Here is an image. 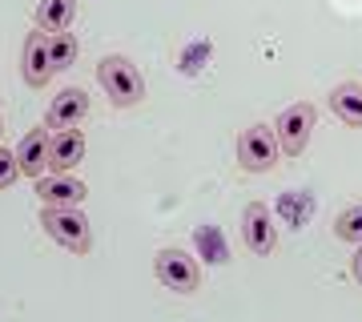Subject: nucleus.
<instances>
[{"instance_id": "1", "label": "nucleus", "mask_w": 362, "mask_h": 322, "mask_svg": "<svg viewBox=\"0 0 362 322\" xmlns=\"http://www.w3.org/2000/svg\"><path fill=\"white\" fill-rule=\"evenodd\" d=\"M40 226L69 254H89L93 250V226L81 214V206H45L40 209Z\"/></svg>"}, {"instance_id": "2", "label": "nucleus", "mask_w": 362, "mask_h": 322, "mask_svg": "<svg viewBox=\"0 0 362 322\" xmlns=\"http://www.w3.org/2000/svg\"><path fill=\"white\" fill-rule=\"evenodd\" d=\"M97 81H101L105 97H109L117 109H133V105H141V97H145V81H141V73H137V64L125 61L121 52H113V57H105V61L97 64Z\"/></svg>"}, {"instance_id": "3", "label": "nucleus", "mask_w": 362, "mask_h": 322, "mask_svg": "<svg viewBox=\"0 0 362 322\" xmlns=\"http://www.w3.org/2000/svg\"><path fill=\"white\" fill-rule=\"evenodd\" d=\"M278 157H282V145H278L274 125L254 121V125L242 129V137H238V161H242L246 173H270L278 166Z\"/></svg>"}, {"instance_id": "4", "label": "nucleus", "mask_w": 362, "mask_h": 322, "mask_svg": "<svg viewBox=\"0 0 362 322\" xmlns=\"http://www.w3.org/2000/svg\"><path fill=\"white\" fill-rule=\"evenodd\" d=\"M318 125V113H314L310 101H294L286 105L282 113L274 117V133H278V145H282L286 157H298L306 145H310V133Z\"/></svg>"}, {"instance_id": "5", "label": "nucleus", "mask_w": 362, "mask_h": 322, "mask_svg": "<svg viewBox=\"0 0 362 322\" xmlns=\"http://www.w3.org/2000/svg\"><path fill=\"white\" fill-rule=\"evenodd\" d=\"M153 274H157V282H165L173 294H194L197 282H202V270H197V262L185 250H157L153 258Z\"/></svg>"}, {"instance_id": "6", "label": "nucleus", "mask_w": 362, "mask_h": 322, "mask_svg": "<svg viewBox=\"0 0 362 322\" xmlns=\"http://www.w3.org/2000/svg\"><path fill=\"white\" fill-rule=\"evenodd\" d=\"M242 242L254 250L258 258L274 254V246H278V226H274V214L266 202H250L242 209Z\"/></svg>"}, {"instance_id": "7", "label": "nucleus", "mask_w": 362, "mask_h": 322, "mask_svg": "<svg viewBox=\"0 0 362 322\" xmlns=\"http://www.w3.org/2000/svg\"><path fill=\"white\" fill-rule=\"evenodd\" d=\"M49 145H52V129H28L25 137H21V145H16V166H21V173L25 178H45L49 173Z\"/></svg>"}, {"instance_id": "8", "label": "nucleus", "mask_w": 362, "mask_h": 322, "mask_svg": "<svg viewBox=\"0 0 362 322\" xmlns=\"http://www.w3.org/2000/svg\"><path fill=\"white\" fill-rule=\"evenodd\" d=\"M21 73H25V81L33 85V89L49 85L52 73H57V69H52V61H49V33H45V28L28 33L25 52H21Z\"/></svg>"}, {"instance_id": "9", "label": "nucleus", "mask_w": 362, "mask_h": 322, "mask_svg": "<svg viewBox=\"0 0 362 322\" xmlns=\"http://www.w3.org/2000/svg\"><path fill=\"white\" fill-rule=\"evenodd\" d=\"M85 161V133L77 125L73 129H52V145H49V169L52 173H73Z\"/></svg>"}, {"instance_id": "10", "label": "nucleus", "mask_w": 362, "mask_h": 322, "mask_svg": "<svg viewBox=\"0 0 362 322\" xmlns=\"http://www.w3.org/2000/svg\"><path fill=\"white\" fill-rule=\"evenodd\" d=\"M85 113H89V93L73 85V89H61L49 101L45 125H49V129H73V125H81V121H85Z\"/></svg>"}, {"instance_id": "11", "label": "nucleus", "mask_w": 362, "mask_h": 322, "mask_svg": "<svg viewBox=\"0 0 362 322\" xmlns=\"http://www.w3.org/2000/svg\"><path fill=\"white\" fill-rule=\"evenodd\" d=\"M37 197L45 206H81L89 197V190L73 173H52V178H37Z\"/></svg>"}, {"instance_id": "12", "label": "nucleus", "mask_w": 362, "mask_h": 322, "mask_svg": "<svg viewBox=\"0 0 362 322\" xmlns=\"http://www.w3.org/2000/svg\"><path fill=\"white\" fill-rule=\"evenodd\" d=\"M330 109H334V117L342 125L362 129V85H354V81L334 85V89H330Z\"/></svg>"}, {"instance_id": "13", "label": "nucleus", "mask_w": 362, "mask_h": 322, "mask_svg": "<svg viewBox=\"0 0 362 322\" xmlns=\"http://www.w3.org/2000/svg\"><path fill=\"white\" fill-rule=\"evenodd\" d=\"M77 16V0H40L37 4V28L45 33H65Z\"/></svg>"}, {"instance_id": "14", "label": "nucleus", "mask_w": 362, "mask_h": 322, "mask_svg": "<svg viewBox=\"0 0 362 322\" xmlns=\"http://www.w3.org/2000/svg\"><path fill=\"white\" fill-rule=\"evenodd\" d=\"M77 52H81V45H77V37H73L69 28H65V33H49V61H52L57 73L77 61Z\"/></svg>"}, {"instance_id": "15", "label": "nucleus", "mask_w": 362, "mask_h": 322, "mask_svg": "<svg viewBox=\"0 0 362 322\" xmlns=\"http://www.w3.org/2000/svg\"><path fill=\"white\" fill-rule=\"evenodd\" d=\"M334 234L342 238V242H350V246L362 242V202L338 214V218H334Z\"/></svg>"}, {"instance_id": "16", "label": "nucleus", "mask_w": 362, "mask_h": 322, "mask_svg": "<svg viewBox=\"0 0 362 322\" xmlns=\"http://www.w3.org/2000/svg\"><path fill=\"white\" fill-rule=\"evenodd\" d=\"M16 178H21L16 154H13V149H0V190H8V185H13Z\"/></svg>"}, {"instance_id": "17", "label": "nucleus", "mask_w": 362, "mask_h": 322, "mask_svg": "<svg viewBox=\"0 0 362 322\" xmlns=\"http://www.w3.org/2000/svg\"><path fill=\"white\" fill-rule=\"evenodd\" d=\"M350 270H354V282L362 286V242H358V250H354V258H350Z\"/></svg>"}]
</instances>
